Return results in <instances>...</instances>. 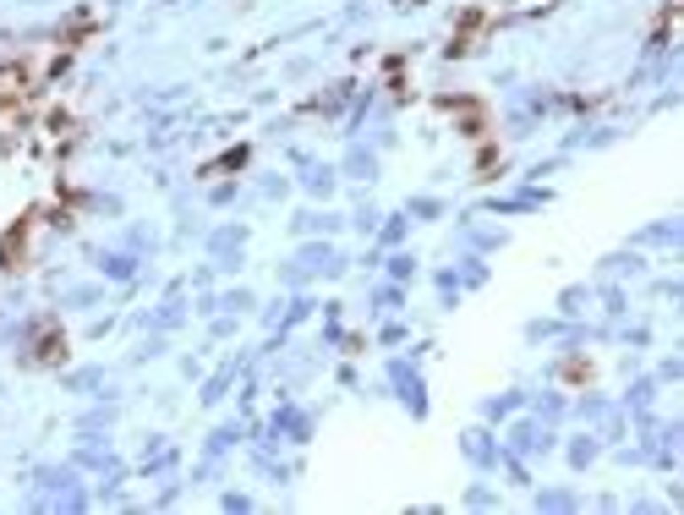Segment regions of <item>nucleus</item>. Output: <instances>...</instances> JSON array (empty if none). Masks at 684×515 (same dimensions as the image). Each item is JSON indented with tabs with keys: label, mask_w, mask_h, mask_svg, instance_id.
I'll return each instance as SVG.
<instances>
[{
	"label": "nucleus",
	"mask_w": 684,
	"mask_h": 515,
	"mask_svg": "<svg viewBox=\"0 0 684 515\" xmlns=\"http://www.w3.org/2000/svg\"><path fill=\"white\" fill-rule=\"evenodd\" d=\"M60 357H67V335L55 324H44V335L34 340V362H60Z\"/></svg>",
	"instance_id": "1"
},
{
	"label": "nucleus",
	"mask_w": 684,
	"mask_h": 515,
	"mask_svg": "<svg viewBox=\"0 0 684 515\" xmlns=\"http://www.w3.org/2000/svg\"><path fill=\"white\" fill-rule=\"evenodd\" d=\"M28 93V67H0V105Z\"/></svg>",
	"instance_id": "2"
}]
</instances>
